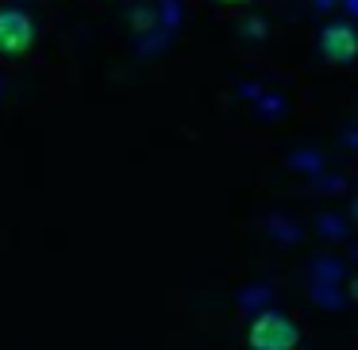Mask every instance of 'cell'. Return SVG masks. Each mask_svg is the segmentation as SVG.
<instances>
[{"mask_svg":"<svg viewBox=\"0 0 358 350\" xmlns=\"http://www.w3.org/2000/svg\"><path fill=\"white\" fill-rule=\"evenodd\" d=\"M216 4H247V0H216Z\"/></svg>","mask_w":358,"mask_h":350,"instance_id":"277c9868","label":"cell"},{"mask_svg":"<svg viewBox=\"0 0 358 350\" xmlns=\"http://www.w3.org/2000/svg\"><path fill=\"white\" fill-rule=\"evenodd\" d=\"M355 216H358V208H355Z\"/></svg>","mask_w":358,"mask_h":350,"instance_id":"8992f818","label":"cell"},{"mask_svg":"<svg viewBox=\"0 0 358 350\" xmlns=\"http://www.w3.org/2000/svg\"><path fill=\"white\" fill-rule=\"evenodd\" d=\"M320 54L335 66H347L358 58V31L350 24H327L320 31Z\"/></svg>","mask_w":358,"mask_h":350,"instance_id":"3957f363","label":"cell"},{"mask_svg":"<svg viewBox=\"0 0 358 350\" xmlns=\"http://www.w3.org/2000/svg\"><path fill=\"white\" fill-rule=\"evenodd\" d=\"M350 293H355V296H358V281H355V285H350Z\"/></svg>","mask_w":358,"mask_h":350,"instance_id":"5b68a950","label":"cell"},{"mask_svg":"<svg viewBox=\"0 0 358 350\" xmlns=\"http://www.w3.org/2000/svg\"><path fill=\"white\" fill-rule=\"evenodd\" d=\"M35 47V24L20 8H0V54L24 58Z\"/></svg>","mask_w":358,"mask_h":350,"instance_id":"7a4b0ae2","label":"cell"},{"mask_svg":"<svg viewBox=\"0 0 358 350\" xmlns=\"http://www.w3.org/2000/svg\"><path fill=\"white\" fill-rule=\"evenodd\" d=\"M296 342H301V327L285 312H262L247 327L250 350H296Z\"/></svg>","mask_w":358,"mask_h":350,"instance_id":"6da1fadb","label":"cell"}]
</instances>
